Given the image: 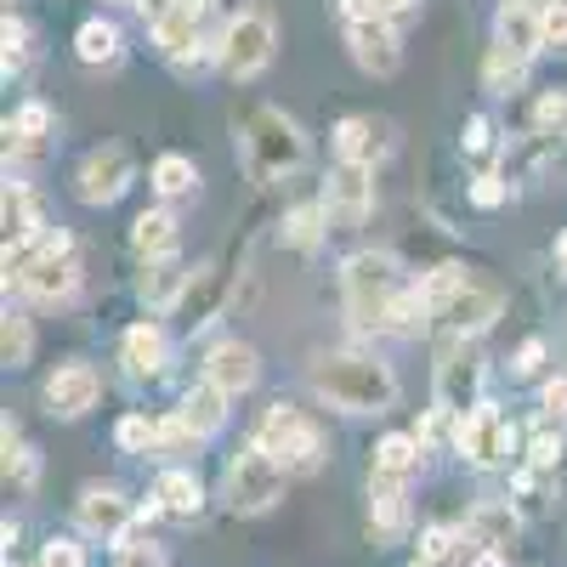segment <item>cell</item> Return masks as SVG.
<instances>
[{
    "label": "cell",
    "mask_w": 567,
    "mask_h": 567,
    "mask_svg": "<svg viewBox=\"0 0 567 567\" xmlns=\"http://www.w3.org/2000/svg\"><path fill=\"white\" fill-rule=\"evenodd\" d=\"M307 386L318 403L341 409V414H386L398 409V374L374 352H323L307 369Z\"/></svg>",
    "instance_id": "6da1fadb"
},
{
    "label": "cell",
    "mask_w": 567,
    "mask_h": 567,
    "mask_svg": "<svg viewBox=\"0 0 567 567\" xmlns=\"http://www.w3.org/2000/svg\"><path fill=\"white\" fill-rule=\"evenodd\" d=\"M239 154H245V171H250V182H284V176H296L301 165H307V136H301V125L284 114V109H272V103H261V109H250L245 114V131H239Z\"/></svg>",
    "instance_id": "7a4b0ae2"
},
{
    "label": "cell",
    "mask_w": 567,
    "mask_h": 567,
    "mask_svg": "<svg viewBox=\"0 0 567 567\" xmlns=\"http://www.w3.org/2000/svg\"><path fill=\"white\" fill-rule=\"evenodd\" d=\"M403 290H409V272L392 250H358L341 267V301L358 329H386V312Z\"/></svg>",
    "instance_id": "3957f363"
},
{
    "label": "cell",
    "mask_w": 567,
    "mask_h": 567,
    "mask_svg": "<svg viewBox=\"0 0 567 567\" xmlns=\"http://www.w3.org/2000/svg\"><path fill=\"white\" fill-rule=\"evenodd\" d=\"M250 443H261L290 477H312V471L329 460V443H323V432L307 420V409H296V403H272L261 420H256V432H250Z\"/></svg>",
    "instance_id": "277c9868"
},
{
    "label": "cell",
    "mask_w": 567,
    "mask_h": 567,
    "mask_svg": "<svg viewBox=\"0 0 567 567\" xmlns=\"http://www.w3.org/2000/svg\"><path fill=\"white\" fill-rule=\"evenodd\" d=\"M284 488H290V471H284L261 443H245L221 471V505L233 516H267L284 499Z\"/></svg>",
    "instance_id": "5b68a950"
},
{
    "label": "cell",
    "mask_w": 567,
    "mask_h": 567,
    "mask_svg": "<svg viewBox=\"0 0 567 567\" xmlns=\"http://www.w3.org/2000/svg\"><path fill=\"white\" fill-rule=\"evenodd\" d=\"M278 58V29H272V18L267 12H233L227 18V29H221V69L233 74V80H256L267 63Z\"/></svg>",
    "instance_id": "8992f818"
},
{
    "label": "cell",
    "mask_w": 567,
    "mask_h": 567,
    "mask_svg": "<svg viewBox=\"0 0 567 567\" xmlns=\"http://www.w3.org/2000/svg\"><path fill=\"white\" fill-rule=\"evenodd\" d=\"M437 409L443 414H471L483 403V347L460 336V341H443V358H437Z\"/></svg>",
    "instance_id": "52a82bcc"
},
{
    "label": "cell",
    "mask_w": 567,
    "mask_h": 567,
    "mask_svg": "<svg viewBox=\"0 0 567 567\" xmlns=\"http://www.w3.org/2000/svg\"><path fill=\"white\" fill-rule=\"evenodd\" d=\"M454 449L465 454L471 471H499L516 449V432H511V420L494 409V403H477L471 414L454 420Z\"/></svg>",
    "instance_id": "ba28073f"
},
{
    "label": "cell",
    "mask_w": 567,
    "mask_h": 567,
    "mask_svg": "<svg viewBox=\"0 0 567 567\" xmlns=\"http://www.w3.org/2000/svg\"><path fill=\"white\" fill-rule=\"evenodd\" d=\"M74 523L85 539H103L120 550L136 534V499H125V488H114V483H85L74 499Z\"/></svg>",
    "instance_id": "9c48e42d"
},
{
    "label": "cell",
    "mask_w": 567,
    "mask_h": 567,
    "mask_svg": "<svg viewBox=\"0 0 567 567\" xmlns=\"http://www.w3.org/2000/svg\"><path fill=\"white\" fill-rule=\"evenodd\" d=\"M131 182H136V165L131 154L120 148V142H109V148H91L74 171V199L91 205V210H103V205H120L131 194Z\"/></svg>",
    "instance_id": "30bf717a"
},
{
    "label": "cell",
    "mask_w": 567,
    "mask_h": 567,
    "mask_svg": "<svg viewBox=\"0 0 567 567\" xmlns=\"http://www.w3.org/2000/svg\"><path fill=\"white\" fill-rule=\"evenodd\" d=\"M329 227H363L374 216V171L369 165H336L323 182Z\"/></svg>",
    "instance_id": "8fae6325"
},
{
    "label": "cell",
    "mask_w": 567,
    "mask_h": 567,
    "mask_svg": "<svg viewBox=\"0 0 567 567\" xmlns=\"http://www.w3.org/2000/svg\"><path fill=\"white\" fill-rule=\"evenodd\" d=\"M103 398V374L91 369V363H63L58 374H45V386H40V403L52 420H80L91 414Z\"/></svg>",
    "instance_id": "7c38bea8"
},
{
    "label": "cell",
    "mask_w": 567,
    "mask_h": 567,
    "mask_svg": "<svg viewBox=\"0 0 567 567\" xmlns=\"http://www.w3.org/2000/svg\"><path fill=\"white\" fill-rule=\"evenodd\" d=\"M227 290H233L227 267H221V261H205V267H194V278H187V290H182V301H176L171 312L182 318V329H187V336H199V329H210V323L221 318V307H227Z\"/></svg>",
    "instance_id": "4fadbf2b"
},
{
    "label": "cell",
    "mask_w": 567,
    "mask_h": 567,
    "mask_svg": "<svg viewBox=\"0 0 567 567\" xmlns=\"http://www.w3.org/2000/svg\"><path fill=\"white\" fill-rule=\"evenodd\" d=\"M347 52L363 74L374 80H392L403 69V40L386 18H363V23H347Z\"/></svg>",
    "instance_id": "5bb4252c"
},
{
    "label": "cell",
    "mask_w": 567,
    "mask_h": 567,
    "mask_svg": "<svg viewBox=\"0 0 567 567\" xmlns=\"http://www.w3.org/2000/svg\"><path fill=\"white\" fill-rule=\"evenodd\" d=\"M12 278H18V290H23L29 301L58 307V301H69V296L80 290V261H74V250H45V256H34L29 267H18Z\"/></svg>",
    "instance_id": "9a60e30c"
},
{
    "label": "cell",
    "mask_w": 567,
    "mask_h": 567,
    "mask_svg": "<svg viewBox=\"0 0 567 567\" xmlns=\"http://www.w3.org/2000/svg\"><path fill=\"white\" fill-rule=\"evenodd\" d=\"M499 318V296L488 290V284H460V290L437 307V323H443V336L449 341H460V336H471V341H477L483 336V329Z\"/></svg>",
    "instance_id": "2e32d148"
},
{
    "label": "cell",
    "mask_w": 567,
    "mask_h": 567,
    "mask_svg": "<svg viewBox=\"0 0 567 567\" xmlns=\"http://www.w3.org/2000/svg\"><path fill=\"white\" fill-rule=\"evenodd\" d=\"M205 381L210 386H221L227 398H245V392H256V381H261V358H256V347L250 341H216L210 352H205Z\"/></svg>",
    "instance_id": "e0dca14e"
},
{
    "label": "cell",
    "mask_w": 567,
    "mask_h": 567,
    "mask_svg": "<svg viewBox=\"0 0 567 567\" xmlns=\"http://www.w3.org/2000/svg\"><path fill=\"white\" fill-rule=\"evenodd\" d=\"M165 358H171V341H165V329L159 323H131L125 336H120V369H125V381H136V386H148V381H159L165 374Z\"/></svg>",
    "instance_id": "ac0fdd59"
},
{
    "label": "cell",
    "mask_w": 567,
    "mask_h": 567,
    "mask_svg": "<svg viewBox=\"0 0 567 567\" xmlns=\"http://www.w3.org/2000/svg\"><path fill=\"white\" fill-rule=\"evenodd\" d=\"M392 154V125L386 120H374V114H347L336 125V159L341 165H381Z\"/></svg>",
    "instance_id": "d6986e66"
},
{
    "label": "cell",
    "mask_w": 567,
    "mask_h": 567,
    "mask_svg": "<svg viewBox=\"0 0 567 567\" xmlns=\"http://www.w3.org/2000/svg\"><path fill=\"white\" fill-rule=\"evenodd\" d=\"M516 534H523V516H516V505H505V499H483V505H471V516H465L471 550H511Z\"/></svg>",
    "instance_id": "ffe728a7"
},
{
    "label": "cell",
    "mask_w": 567,
    "mask_h": 567,
    "mask_svg": "<svg viewBox=\"0 0 567 567\" xmlns=\"http://www.w3.org/2000/svg\"><path fill=\"white\" fill-rule=\"evenodd\" d=\"M227 392L221 386H210V381H199L194 392H182V403L171 409L182 425H187V437H194V443H210L216 432H221V425H227Z\"/></svg>",
    "instance_id": "44dd1931"
},
{
    "label": "cell",
    "mask_w": 567,
    "mask_h": 567,
    "mask_svg": "<svg viewBox=\"0 0 567 567\" xmlns=\"http://www.w3.org/2000/svg\"><path fill=\"white\" fill-rule=\"evenodd\" d=\"M494 45H505V52H516V58L545 52V18L534 7H523V0H505V7L494 12Z\"/></svg>",
    "instance_id": "7402d4cb"
},
{
    "label": "cell",
    "mask_w": 567,
    "mask_h": 567,
    "mask_svg": "<svg viewBox=\"0 0 567 567\" xmlns=\"http://www.w3.org/2000/svg\"><path fill=\"white\" fill-rule=\"evenodd\" d=\"M187 278H194V272H187L176 256L148 261V267H142V278H136V296H142V307H148V312H171L182 301V290H187Z\"/></svg>",
    "instance_id": "603a6c76"
},
{
    "label": "cell",
    "mask_w": 567,
    "mask_h": 567,
    "mask_svg": "<svg viewBox=\"0 0 567 567\" xmlns=\"http://www.w3.org/2000/svg\"><path fill=\"white\" fill-rule=\"evenodd\" d=\"M205 18H210V0H176L171 7V18L154 29V45L165 58H182L187 45H199V29H205Z\"/></svg>",
    "instance_id": "cb8c5ba5"
},
{
    "label": "cell",
    "mask_w": 567,
    "mask_h": 567,
    "mask_svg": "<svg viewBox=\"0 0 567 567\" xmlns=\"http://www.w3.org/2000/svg\"><path fill=\"white\" fill-rule=\"evenodd\" d=\"M369 528L392 539L409 528V483H392V477H374L369 483Z\"/></svg>",
    "instance_id": "d4e9b609"
},
{
    "label": "cell",
    "mask_w": 567,
    "mask_h": 567,
    "mask_svg": "<svg viewBox=\"0 0 567 567\" xmlns=\"http://www.w3.org/2000/svg\"><path fill=\"white\" fill-rule=\"evenodd\" d=\"M131 250H136L142 261H165V256H176V216H171L165 205L142 210V216L131 221Z\"/></svg>",
    "instance_id": "484cf974"
},
{
    "label": "cell",
    "mask_w": 567,
    "mask_h": 567,
    "mask_svg": "<svg viewBox=\"0 0 567 567\" xmlns=\"http://www.w3.org/2000/svg\"><path fill=\"white\" fill-rule=\"evenodd\" d=\"M52 131H58V120H52V109L45 103H23L12 120H7V148L23 159V154H40L45 142H52Z\"/></svg>",
    "instance_id": "4316f807"
},
{
    "label": "cell",
    "mask_w": 567,
    "mask_h": 567,
    "mask_svg": "<svg viewBox=\"0 0 567 567\" xmlns=\"http://www.w3.org/2000/svg\"><path fill=\"white\" fill-rule=\"evenodd\" d=\"M154 494L165 499V511H171V516H199V511H205V483H199V471H187V465L159 471Z\"/></svg>",
    "instance_id": "83f0119b"
},
{
    "label": "cell",
    "mask_w": 567,
    "mask_h": 567,
    "mask_svg": "<svg viewBox=\"0 0 567 567\" xmlns=\"http://www.w3.org/2000/svg\"><path fill=\"white\" fill-rule=\"evenodd\" d=\"M420 454H425V443H420L414 432H392V437H381V443H374V477L409 483V477H414V465H420Z\"/></svg>",
    "instance_id": "f1b7e54d"
},
{
    "label": "cell",
    "mask_w": 567,
    "mask_h": 567,
    "mask_svg": "<svg viewBox=\"0 0 567 567\" xmlns=\"http://www.w3.org/2000/svg\"><path fill=\"white\" fill-rule=\"evenodd\" d=\"M74 58L85 69H114L120 63V29L109 18H85L80 34H74Z\"/></svg>",
    "instance_id": "f546056e"
},
{
    "label": "cell",
    "mask_w": 567,
    "mask_h": 567,
    "mask_svg": "<svg viewBox=\"0 0 567 567\" xmlns=\"http://www.w3.org/2000/svg\"><path fill=\"white\" fill-rule=\"evenodd\" d=\"M323 233H329V210H323V199H318V205H296L290 216L278 221V239L290 245V250H318V245H323Z\"/></svg>",
    "instance_id": "4dcf8cb0"
},
{
    "label": "cell",
    "mask_w": 567,
    "mask_h": 567,
    "mask_svg": "<svg viewBox=\"0 0 567 567\" xmlns=\"http://www.w3.org/2000/svg\"><path fill=\"white\" fill-rule=\"evenodd\" d=\"M0 454H7V483L29 494V488L40 483V460H34V449L23 443L18 420H7V425H0Z\"/></svg>",
    "instance_id": "1f68e13d"
},
{
    "label": "cell",
    "mask_w": 567,
    "mask_h": 567,
    "mask_svg": "<svg viewBox=\"0 0 567 567\" xmlns=\"http://www.w3.org/2000/svg\"><path fill=\"white\" fill-rule=\"evenodd\" d=\"M0 221H7V250L34 239L40 233V216H34V194L23 182H7V199H0Z\"/></svg>",
    "instance_id": "d6a6232c"
},
{
    "label": "cell",
    "mask_w": 567,
    "mask_h": 567,
    "mask_svg": "<svg viewBox=\"0 0 567 567\" xmlns=\"http://www.w3.org/2000/svg\"><path fill=\"white\" fill-rule=\"evenodd\" d=\"M154 194H159V199L199 194V165L187 159V154H159V159H154Z\"/></svg>",
    "instance_id": "836d02e7"
},
{
    "label": "cell",
    "mask_w": 567,
    "mask_h": 567,
    "mask_svg": "<svg viewBox=\"0 0 567 567\" xmlns=\"http://www.w3.org/2000/svg\"><path fill=\"white\" fill-rule=\"evenodd\" d=\"M465 556H471V539H465V528H449V523H437V528H425L420 534V561H432V567H465Z\"/></svg>",
    "instance_id": "e575fe53"
},
{
    "label": "cell",
    "mask_w": 567,
    "mask_h": 567,
    "mask_svg": "<svg viewBox=\"0 0 567 567\" xmlns=\"http://www.w3.org/2000/svg\"><path fill=\"white\" fill-rule=\"evenodd\" d=\"M523 80H528V58L505 52V45H494V52L483 58V85L494 91V97H511V91H523Z\"/></svg>",
    "instance_id": "d590c367"
},
{
    "label": "cell",
    "mask_w": 567,
    "mask_h": 567,
    "mask_svg": "<svg viewBox=\"0 0 567 567\" xmlns=\"http://www.w3.org/2000/svg\"><path fill=\"white\" fill-rule=\"evenodd\" d=\"M114 443H120L125 454H159V420H154V414H142V409L120 414Z\"/></svg>",
    "instance_id": "8d00e7d4"
},
{
    "label": "cell",
    "mask_w": 567,
    "mask_h": 567,
    "mask_svg": "<svg viewBox=\"0 0 567 567\" xmlns=\"http://www.w3.org/2000/svg\"><path fill=\"white\" fill-rule=\"evenodd\" d=\"M0 352H7L12 369H23V363L34 358V323H29L18 307H7V318H0Z\"/></svg>",
    "instance_id": "74e56055"
},
{
    "label": "cell",
    "mask_w": 567,
    "mask_h": 567,
    "mask_svg": "<svg viewBox=\"0 0 567 567\" xmlns=\"http://www.w3.org/2000/svg\"><path fill=\"white\" fill-rule=\"evenodd\" d=\"M534 136H545V142H567V91H545V97L534 103Z\"/></svg>",
    "instance_id": "f35d334b"
},
{
    "label": "cell",
    "mask_w": 567,
    "mask_h": 567,
    "mask_svg": "<svg viewBox=\"0 0 567 567\" xmlns=\"http://www.w3.org/2000/svg\"><path fill=\"white\" fill-rule=\"evenodd\" d=\"M561 454H567L561 425H556V420H539V432L528 437V465H534V471H556V465H561Z\"/></svg>",
    "instance_id": "ab89813d"
},
{
    "label": "cell",
    "mask_w": 567,
    "mask_h": 567,
    "mask_svg": "<svg viewBox=\"0 0 567 567\" xmlns=\"http://www.w3.org/2000/svg\"><path fill=\"white\" fill-rule=\"evenodd\" d=\"M221 63V40H199V45H187L182 58H171V69L182 74V80H199L205 69H216Z\"/></svg>",
    "instance_id": "60d3db41"
},
{
    "label": "cell",
    "mask_w": 567,
    "mask_h": 567,
    "mask_svg": "<svg viewBox=\"0 0 567 567\" xmlns=\"http://www.w3.org/2000/svg\"><path fill=\"white\" fill-rule=\"evenodd\" d=\"M40 567H85V545L74 534H52L40 545Z\"/></svg>",
    "instance_id": "b9f144b4"
},
{
    "label": "cell",
    "mask_w": 567,
    "mask_h": 567,
    "mask_svg": "<svg viewBox=\"0 0 567 567\" xmlns=\"http://www.w3.org/2000/svg\"><path fill=\"white\" fill-rule=\"evenodd\" d=\"M465 199L477 205V210H499V205L511 199V182H505V176H488V171H483L477 182L465 187Z\"/></svg>",
    "instance_id": "7bdbcfd3"
},
{
    "label": "cell",
    "mask_w": 567,
    "mask_h": 567,
    "mask_svg": "<svg viewBox=\"0 0 567 567\" xmlns=\"http://www.w3.org/2000/svg\"><path fill=\"white\" fill-rule=\"evenodd\" d=\"M29 63V23L7 12V74H18Z\"/></svg>",
    "instance_id": "ee69618b"
},
{
    "label": "cell",
    "mask_w": 567,
    "mask_h": 567,
    "mask_svg": "<svg viewBox=\"0 0 567 567\" xmlns=\"http://www.w3.org/2000/svg\"><path fill=\"white\" fill-rule=\"evenodd\" d=\"M545 18V52H567V0H550Z\"/></svg>",
    "instance_id": "f6af8a7d"
},
{
    "label": "cell",
    "mask_w": 567,
    "mask_h": 567,
    "mask_svg": "<svg viewBox=\"0 0 567 567\" xmlns=\"http://www.w3.org/2000/svg\"><path fill=\"white\" fill-rule=\"evenodd\" d=\"M120 567H165V550H159V545H148V539H136V534H131V539L120 545Z\"/></svg>",
    "instance_id": "bcb514c9"
},
{
    "label": "cell",
    "mask_w": 567,
    "mask_h": 567,
    "mask_svg": "<svg viewBox=\"0 0 567 567\" xmlns=\"http://www.w3.org/2000/svg\"><path fill=\"white\" fill-rule=\"evenodd\" d=\"M539 369H545V341L534 336V341H523V347H516V358H511V374H516V381H534Z\"/></svg>",
    "instance_id": "7dc6e473"
},
{
    "label": "cell",
    "mask_w": 567,
    "mask_h": 567,
    "mask_svg": "<svg viewBox=\"0 0 567 567\" xmlns=\"http://www.w3.org/2000/svg\"><path fill=\"white\" fill-rule=\"evenodd\" d=\"M539 414L545 420H567V374H550L539 386Z\"/></svg>",
    "instance_id": "c3c4849f"
},
{
    "label": "cell",
    "mask_w": 567,
    "mask_h": 567,
    "mask_svg": "<svg viewBox=\"0 0 567 567\" xmlns=\"http://www.w3.org/2000/svg\"><path fill=\"white\" fill-rule=\"evenodd\" d=\"M488 148H494V125H488L483 114H471V120H465V154H477V159H483Z\"/></svg>",
    "instance_id": "681fc988"
},
{
    "label": "cell",
    "mask_w": 567,
    "mask_h": 567,
    "mask_svg": "<svg viewBox=\"0 0 567 567\" xmlns=\"http://www.w3.org/2000/svg\"><path fill=\"white\" fill-rule=\"evenodd\" d=\"M171 7H176V0H131V12L148 23V29H159V23L171 18Z\"/></svg>",
    "instance_id": "f907efd6"
},
{
    "label": "cell",
    "mask_w": 567,
    "mask_h": 567,
    "mask_svg": "<svg viewBox=\"0 0 567 567\" xmlns=\"http://www.w3.org/2000/svg\"><path fill=\"white\" fill-rule=\"evenodd\" d=\"M420 12V0H374V18H386V23H403Z\"/></svg>",
    "instance_id": "816d5d0a"
},
{
    "label": "cell",
    "mask_w": 567,
    "mask_h": 567,
    "mask_svg": "<svg viewBox=\"0 0 567 567\" xmlns=\"http://www.w3.org/2000/svg\"><path fill=\"white\" fill-rule=\"evenodd\" d=\"M341 12H347V23H363V18H374V0H341Z\"/></svg>",
    "instance_id": "f5cc1de1"
},
{
    "label": "cell",
    "mask_w": 567,
    "mask_h": 567,
    "mask_svg": "<svg viewBox=\"0 0 567 567\" xmlns=\"http://www.w3.org/2000/svg\"><path fill=\"white\" fill-rule=\"evenodd\" d=\"M511 550H477V556H465V567H505Z\"/></svg>",
    "instance_id": "db71d44e"
},
{
    "label": "cell",
    "mask_w": 567,
    "mask_h": 567,
    "mask_svg": "<svg viewBox=\"0 0 567 567\" xmlns=\"http://www.w3.org/2000/svg\"><path fill=\"white\" fill-rule=\"evenodd\" d=\"M556 261H561V272H567V233H561V245H556Z\"/></svg>",
    "instance_id": "11a10c76"
},
{
    "label": "cell",
    "mask_w": 567,
    "mask_h": 567,
    "mask_svg": "<svg viewBox=\"0 0 567 567\" xmlns=\"http://www.w3.org/2000/svg\"><path fill=\"white\" fill-rule=\"evenodd\" d=\"M523 7H534V12H545V7H550V0H523Z\"/></svg>",
    "instance_id": "9f6ffc18"
},
{
    "label": "cell",
    "mask_w": 567,
    "mask_h": 567,
    "mask_svg": "<svg viewBox=\"0 0 567 567\" xmlns=\"http://www.w3.org/2000/svg\"><path fill=\"white\" fill-rule=\"evenodd\" d=\"M409 567H432V561H420V556H414V561H409Z\"/></svg>",
    "instance_id": "6f0895ef"
},
{
    "label": "cell",
    "mask_w": 567,
    "mask_h": 567,
    "mask_svg": "<svg viewBox=\"0 0 567 567\" xmlns=\"http://www.w3.org/2000/svg\"><path fill=\"white\" fill-rule=\"evenodd\" d=\"M125 7H131V0H125Z\"/></svg>",
    "instance_id": "680465c9"
},
{
    "label": "cell",
    "mask_w": 567,
    "mask_h": 567,
    "mask_svg": "<svg viewBox=\"0 0 567 567\" xmlns=\"http://www.w3.org/2000/svg\"><path fill=\"white\" fill-rule=\"evenodd\" d=\"M34 567H40V561H34Z\"/></svg>",
    "instance_id": "91938a15"
}]
</instances>
